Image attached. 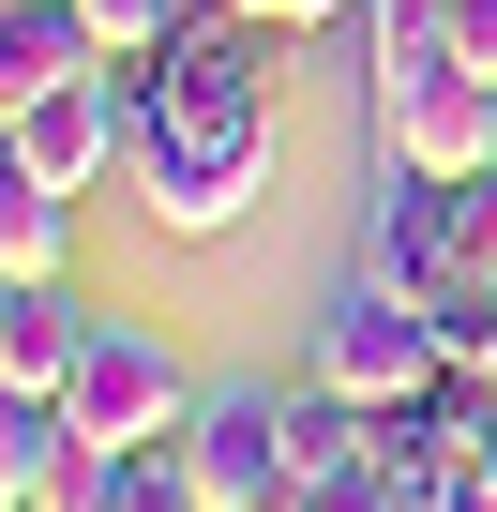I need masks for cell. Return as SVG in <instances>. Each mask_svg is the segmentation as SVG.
<instances>
[{"label":"cell","mask_w":497,"mask_h":512,"mask_svg":"<svg viewBox=\"0 0 497 512\" xmlns=\"http://www.w3.org/2000/svg\"><path fill=\"white\" fill-rule=\"evenodd\" d=\"M0 121H16V151H0V166H16V181H46V196H91V181L136 151V121H121V76H91V91H46V106H0Z\"/></svg>","instance_id":"cell-6"},{"label":"cell","mask_w":497,"mask_h":512,"mask_svg":"<svg viewBox=\"0 0 497 512\" xmlns=\"http://www.w3.org/2000/svg\"><path fill=\"white\" fill-rule=\"evenodd\" d=\"M61 256H76V196L0 166V287H61Z\"/></svg>","instance_id":"cell-10"},{"label":"cell","mask_w":497,"mask_h":512,"mask_svg":"<svg viewBox=\"0 0 497 512\" xmlns=\"http://www.w3.org/2000/svg\"><path fill=\"white\" fill-rule=\"evenodd\" d=\"M272 106H287V31H272V16H196L181 46H151V61L121 76V121H136L121 166H136L151 226L211 241V226L257 211V181H272Z\"/></svg>","instance_id":"cell-1"},{"label":"cell","mask_w":497,"mask_h":512,"mask_svg":"<svg viewBox=\"0 0 497 512\" xmlns=\"http://www.w3.org/2000/svg\"><path fill=\"white\" fill-rule=\"evenodd\" d=\"M91 347V302L76 287H0V392H61Z\"/></svg>","instance_id":"cell-8"},{"label":"cell","mask_w":497,"mask_h":512,"mask_svg":"<svg viewBox=\"0 0 497 512\" xmlns=\"http://www.w3.org/2000/svg\"><path fill=\"white\" fill-rule=\"evenodd\" d=\"M452 46H467V76H497V0H452Z\"/></svg>","instance_id":"cell-12"},{"label":"cell","mask_w":497,"mask_h":512,"mask_svg":"<svg viewBox=\"0 0 497 512\" xmlns=\"http://www.w3.org/2000/svg\"><path fill=\"white\" fill-rule=\"evenodd\" d=\"M272 31H317V16H362V0H257Z\"/></svg>","instance_id":"cell-13"},{"label":"cell","mask_w":497,"mask_h":512,"mask_svg":"<svg viewBox=\"0 0 497 512\" xmlns=\"http://www.w3.org/2000/svg\"><path fill=\"white\" fill-rule=\"evenodd\" d=\"M91 76H121V61L76 0H0V106H46V91H91Z\"/></svg>","instance_id":"cell-7"},{"label":"cell","mask_w":497,"mask_h":512,"mask_svg":"<svg viewBox=\"0 0 497 512\" xmlns=\"http://www.w3.org/2000/svg\"><path fill=\"white\" fill-rule=\"evenodd\" d=\"M76 16L106 31V61H151V46H181V31L211 16V0H76Z\"/></svg>","instance_id":"cell-11"},{"label":"cell","mask_w":497,"mask_h":512,"mask_svg":"<svg viewBox=\"0 0 497 512\" xmlns=\"http://www.w3.org/2000/svg\"><path fill=\"white\" fill-rule=\"evenodd\" d=\"M362 272H392V287H422V302H452V287H467V196H452L437 166L377 151V196H362Z\"/></svg>","instance_id":"cell-5"},{"label":"cell","mask_w":497,"mask_h":512,"mask_svg":"<svg viewBox=\"0 0 497 512\" xmlns=\"http://www.w3.org/2000/svg\"><path fill=\"white\" fill-rule=\"evenodd\" d=\"M437 377H452L437 302H422V287H392V272H347V287H332V317H317V392H347V407H422Z\"/></svg>","instance_id":"cell-2"},{"label":"cell","mask_w":497,"mask_h":512,"mask_svg":"<svg viewBox=\"0 0 497 512\" xmlns=\"http://www.w3.org/2000/svg\"><path fill=\"white\" fill-rule=\"evenodd\" d=\"M61 407H76V437H91V452H151V437H181V422H196V377H181V347H166V332L91 317V347H76Z\"/></svg>","instance_id":"cell-4"},{"label":"cell","mask_w":497,"mask_h":512,"mask_svg":"<svg viewBox=\"0 0 497 512\" xmlns=\"http://www.w3.org/2000/svg\"><path fill=\"white\" fill-rule=\"evenodd\" d=\"M181 467H196V512H287L302 497V392H196L181 422Z\"/></svg>","instance_id":"cell-3"},{"label":"cell","mask_w":497,"mask_h":512,"mask_svg":"<svg viewBox=\"0 0 497 512\" xmlns=\"http://www.w3.org/2000/svg\"><path fill=\"white\" fill-rule=\"evenodd\" d=\"M46 512H196V467H181V437H151V452H91Z\"/></svg>","instance_id":"cell-9"}]
</instances>
